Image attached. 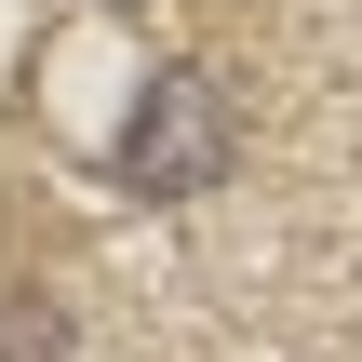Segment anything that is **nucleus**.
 <instances>
[{"label":"nucleus","mask_w":362,"mask_h":362,"mask_svg":"<svg viewBox=\"0 0 362 362\" xmlns=\"http://www.w3.org/2000/svg\"><path fill=\"white\" fill-rule=\"evenodd\" d=\"M134 202H202L215 175H228V81L215 67H161L148 94H134V121H121V161H107Z\"/></svg>","instance_id":"1"}]
</instances>
